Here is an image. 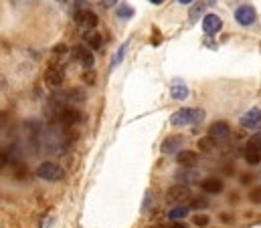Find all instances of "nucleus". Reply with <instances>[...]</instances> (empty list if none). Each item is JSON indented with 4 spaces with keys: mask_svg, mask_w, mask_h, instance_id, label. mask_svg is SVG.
<instances>
[{
    "mask_svg": "<svg viewBox=\"0 0 261 228\" xmlns=\"http://www.w3.org/2000/svg\"><path fill=\"white\" fill-rule=\"evenodd\" d=\"M204 119V111L198 107H187V109H178L176 113H172L170 123L174 127H185V125H196Z\"/></svg>",
    "mask_w": 261,
    "mask_h": 228,
    "instance_id": "nucleus-1",
    "label": "nucleus"
},
{
    "mask_svg": "<svg viewBox=\"0 0 261 228\" xmlns=\"http://www.w3.org/2000/svg\"><path fill=\"white\" fill-rule=\"evenodd\" d=\"M41 180H47V182H59V180H63V176H65V172L61 166H57V164H53V162H43L37 172H35Z\"/></svg>",
    "mask_w": 261,
    "mask_h": 228,
    "instance_id": "nucleus-2",
    "label": "nucleus"
},
{
    "mask_svg": "<svg viewBox=\"0 0 261 228\" xmlns=\"http://www.w3.org/2000/svg\"><path fill=\"white\" fill-rule=\"evenodd\" d=\"M245 162L255 166L261 162V131L251 135L249 141L245 144Z\"/></svg>",
    "mask_w": 261,
    "mask_h": 228,
    "instance_id": "nucleus-3",
    "label": "nucleus"
},
{
    "mask_svg": "<svg viewBox=\"0 0 261 228\" xmlns=\"http://www.w3.org/2000/svg\"><path fill=\"white\" fill-rule=\"evenodd\" d=\"M187 200H191V190H189V186H185V184H176V186H172V188H168V192H166V202L168 204H182V202H187Z\"/></svg>",
    "mask_w": 261,
    "mask_h": 228,
    "instance_id": "nucleus-4",
    "label": "nucleus"
},
{
    "mask_svg": "<svg viewBox=\"0 0 261 228\" xmlns=\"http://www.w3.org/2000/svg\"><path fill=\"white\" fill-rule=\"evenodd\" d=\"M63 79H65V73H63V65H57V63H51L45 71V83L49 87H61L63 85Z\"/></svg>",
    "mask_w": 261,
    "mask_h": 228,
    "instance_id": "nucleus-5",
    "label": "nucleus"
},
{
    "mask_svg": "<svg viewBox=\"0 0 261 228\" xmlns=\"http://www.w3.org/2000/svg\"><path fill=\"white\" fill-rule=\"evenodd\" d=\"M75 24L85 33V31H91L97 26V14L91 12V10H77L75 14Z\"/></svg>",
    "mask_w": 261,
    "mask_h": 228,
    "instance_id": "nucleus-6",
    "label": "nucleus"
},
{
    "mask_svg": "<svg viewBox=\"0 0 261 228\" xmlns=\"http://www.w3.org/2000/svg\"><path fill=\"white\" fill-rule=\"evenodd\" d=\"M255 18H257V12H255V8L249 6V4H243V6H239V8L235 10V20H237L241 26L253 24Z\"/></svg>",
    "mask_w": 261,
    "mask_h": 228,
    "instance_id": "nucleus-7",
    "label": "nucleus"
},
{
    "mask_svg": "<svg viewBox=\"0 0 261 228\" xmlns=\"http://www.w3.org/2000/svg\"><path fill=\"white\" fill-rule=\"evenodd\" d=\"M73 59L81 65V67H85V69H89V67H93V53H91V49H87L85 45H79V47H75L73 49Z\"/></svg>",
    "mask_w": 261,
    "mask_h": 228,
    "instance_id": "nucleus-8",
    "label": "nucleus"
},
{
    "mask_svg": "<svg viewBox=\"0 0 261 228\" xmlns=\"http://www.w3.org/2000/svg\"><path fill=\"white\" fill-rule=\"evenodd\" d=\"M81 119V113L77 111V109H73V107H59V115H57V121L61 123V125H75L77 121Z\"/></svg>",
    "mask_w": 261,
    "mask_h": 228,
    "instance_id": "nucleus-9",
    "label": "nucleus"
},
{
    "mask_svg": "<svg viewBox=\"0 0 261 228\" xmlns=\"http://www.w3.org/2000/svg\"><path fill=\"white\" fill-rule=\"evenodd\" d=\"M221 28H223V22H221V18L217 14L211 12V14H206L202 18V31H204V35H217Z\"/></svg>",
    "mask_w": 261,
    "mask_h": 228,
    "instance_id": "nucleus-10",
    "label": "nucleus"
},
{
    "mask_svg": "<svg viewBox=\"0 0 261 228\" xmlns=\"http://www.w3.org/2000/svg\"><path fill=\"white\" fill-rule=\"evenodd\" d=\"M182 144H185V137L182 135H170V137H166L162 141L160 150H162V154H178V150L182 148Z\"/></svg>",
    "mask_w": 261,
    "mask_h": 228,
    "instance_id": "nucleus-11",
    "label": "nucleus"
},
{
    "mask_svg": "<svg viewBox=\"0 0 261 228\" xmlns=\"http://www.w3.org/2000/svg\"><path fill=\"white\" fill-rule=\"evenodd\" d=\"M259 123H261V109H259V107L249 109L247 113L241 117V127L255 129V127H259Z\"/></svg>",
    "mask_w": 261,
    "mask_h": 228,
    "instance_id": "nucleus-12",
    "label": "nucleus"
},
{
    "mask_svg": "<svg viewBox=\"0 0 261 228\" xmlns=\"http://www.w3.org/2000/svg\"><path fill=\"white\" fill-rule=\"evenodd\" d=\"M83 43H85L87 49H101L103 37L97 33V28H91V31H85L83 33Z\"/></svg>",
    "mask_w": 261,
    "mask_h": 228,
    "instance_id": "nucleus-13",
    "label": "nucleus"
},
{
    "mask_svg": "<svg viewBox=\"0 0 261 228\" xmlns=\"http://www.w3.org/2000/svg\"><path fill=\"white\" fill-rule=\"evenodd\" d=\"M229 123L227 121H215L211 127H208V137L213 139H225L229 135Z\"/></svg>",
    "mask_w": 261,
    "mask_h": 228,
    "instance_id": "nucleus-14",
    "label": "nucleus"
},
{
    "mask_svg": "<svg viewBox=\"0 0 261 228\" xmlns=\"http://www.w3.org/2000/svg\"><path fill=\"white\" fill-rule=\"evenodd\" d=\"M200 188L208 194H221L223 192V182L219 178H206L200 182Z\"/></svg>",
    "mask_w": 261,
    "mask_h": 228,
    "instance_id": "nucleus-15",
    "label": "nucleus"
},
{
    "mask_svg": "<svg viewBox=\"0 0 261 228\" xmlns=\"http://www.w3.org/2000/svg\"><path fill=\"white\" fill-rule=\"evenodd\" d=\"M189 87L182 83V81H174L172 83V87H170V95H172V99H178V101H185L187 97H189Z\"/></svg>",
    "mask_w": 261,
    "mask_h": 228,
    "instance_id": "nucleus-16",
    "label": "nucleus"
},
{
    "mask_svg": "<svg viewBox=\"0 0 261 228\" xmlns=\"http://www.w3.org/2000/svg\"><path fill=\"white\" fill-rule=\"evenodd\" d=\"M176 162H178L180 166H185V168H191V166L196 164V154L191 152V150H182V152L176 154Z\"/></svg>",
    "mask_w": 261,
    "mask_h": 228,
    "instance_id": "nucleus-17",
    "label": "nucleus"
},
{
    "mask_svg": "<svg viewBox=\"0 0 261 228\" xmlns=\"http://www.w3.org/2000/svg\"><path fill=\"white\" fill-rule=\"evenodd\" d=\"M187 214H189V208H187V206H176V208L170 210L168 216H170V220H182Z\"/></svg>",
    "mask_w": 261,
    "mask_h": 228,
    "instance_id": "nucleus-18",
    "label": "nucleus"
},
{
    "mask_svg": "<svg viewBox=\"0 0 261 228\" xmlns=\"http://www.w3.org/2000/svg\"><path fill=\"white\" fill-rule=\"evenodd\" d=\"M198 148H200L202 152H211V150H213V137H202V139L198 141Z\"/></svg>",
    "mask_w": 261,
    "mask_h": 228,
    "instance_id": "nucleus-19",
    "label": "nucleus"
},
{
    "mask_svg": "<svg viewBox=\"0 0 261 228\" xmlns=\"http://www.w3.org/2000/svg\"><path fill=\"white\" fill-rule=\"evenodd\" d=\"M202 10H204V4H202V2H198L195 8L191 10V20H193V22H195V20H198V16L202 14Z\"/></svg>",
    "mask_w": 261,
    "mask_h": 228,
    "instance_id": "nucleus-20",
    "label": "nucleus"
},
{
    "mask_svg": "<svg viewBox=\"0 0 261 228\" xmlns=\"http://www.w3.org/2000/svg\"><path fill=\"white\" fill-rule=\"evenodd\" d=\"M249 198H251L253 204H261V186L259 188H253V190L249 192Z\"/></svg>",
    "mask_w": 261,
    "mask_h": 228,
    "instance_id": "nucleus-21",
    "label": "nucleus"
},
{
    "mask_svg": "<svg viewBox=\"0 0 261 228\" xmlns=\"http://www.w3.org/2000/svg\"><path fill=\"white\" fill-rule=\"evenodd\" d=\"M191 208H195V210H202V208H206V202H204L202 198H193V200H191Z\"/></svg>",
    "mask_w": 261,
    "mask_h": 228,
    "instance_id": "nucleus-22",
    "label": "nucleus"
},
{
    "mask_svg": "<svg viewBox=\"0 0 261 228\" xmlns=\"http://www.w3.org/2000/svg\"><path fill=\"white\" fill-rule=\"evenodd\" d=\"M193 220H195L196 226H200V228L208 224V216H204V214H195V218H193Z\"/></svg>",
    "mask_w": 261,
    "mask_h": 228,
    "instance_id": "nucleus-23",
    "label": "nucleus"
},
{
    "mask_svg": "<svg viewBox=\"0 0 261 228\" xmlns=\"http://www.w3.org/2000/svg\"><path fill=\"white\" fill-rule=\"evenodd\" d=\"M118 14H120L122 18H128V16L134 14V8H132V6H120V8H118Z\"/></svg>",
    "mask_w": 261,
    "mask_h": 228,
    "instance_id": "nucleus-24",
    "label": "nucleus"
},
{
    "mask_svg": "<svg viewBox=\"0 0 261 228\" xmlns=\"http://www.w3.org/2000/svg\"><path fill=\"white\" fill-rule=\"evenodd\" d=\"M124 51H126V45H124V47H122V49L118 51V55H116V59H114V67H116V65H118L120 61H122V57H124Z\"/></svg>",
    "mask_w": 261,
    "mask_h": 228,
    "instance_id": "nucleus-25",
    "label": "nucleus"
},
{
    "mask_svg": "<svg viewBox=\"0 0 261 228\" xmlns=\"http://www.w3.org/2000/svg\"><path fill=\"white\" fill-rule=\"evenodd\" d=\"M6 162H8V156H6V152H2V150H0V170L6 166Z\"/></svg>",
    "mask_w": 261,
    "mask_h": 228,
    "instance_id": "nucleus-26",
    "label": "nucleus"
},
{
    "mask_svg": "<svg viewBox=\"0 0 261 228\" xmlns=\"http://www.w3.org/2000/svg\"><path fill=\"white\" fill-rule=\"evenodd\" d=\"M164 228H187V226H185V224H182L180 220H174V222H172L170 226H164Z\"/></svg>",
    "mask_w": 261,
    "mask_h": 228,
    "instance_id": "nucleus-27",
    "label": "nucleus"
},
{
    "mask_svg": "<svg viewBox=\"0 0 261 228\" xmlns=\"http://www.w3.org/2000/svg\"><path fill=\"white\" fill-rule=\"evenodd\" d=\"M221 220H223V222H233V218H231L229 214H221Z\"/></svg>",
    "mask_w": 261,
    "mask_h": 228,
    "instance_id": "nucleus-28",
    "label": "nucleus"
},
{
    "mask_svg": "<svg viewBox=\"0 0 261 228\" xmlns=\"http://www.w3.org/2000/svg\"><path fill=\"white\" fill-rule=\"evenodd\" d=\"M180 4H191V2H195V0H178Z\"/></svg>",
    "mask_w": 261,
    "mask_h": 228,
    "instance_id": "nucleus-29",
    "label": "nucleus"
},
{
    "mask_svg": "<svg viewBox=\"0 0 261 228\" xmlns=\"http://www.w3.org/2000/svg\"><path fill=\"white\" fill-rule=\"evenodd\" d=\"M150 2H152V4H162L164 0H150Z\"/></svg>",
    "mask_w": 261,
    "mask_h": 228,
    "instance_id": "nucleus-30",
    "label": "nucleus"
},
{
    "mask_svg": "<svg viewBox=\"0 0 261 228\" xmlns=\"http://www.w3.org/2000/svg\"><path fill=\"white\" fill-rule=\"evenodd\" d=\"M114 2H118V0H106V4H114Z\"/></svg>",
    "mask_w": 261,
    "mask_h": 228,
    "instance_id": "nucleus-31",
    "label": "nucleus"
}]
</instances>
